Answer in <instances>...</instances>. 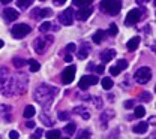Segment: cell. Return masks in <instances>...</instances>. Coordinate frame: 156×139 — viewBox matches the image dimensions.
Here are the masks:
<instances>
[{
    "mask_svg": "<svg viewBox=\"0 0 156 139\" xmlns=\"http://www.w3.org/2000/svg\"><path fill=\"white\" fill-rule=\"evenodd\" d=\"M24 64H27V60H24V59H17V57H15V59H14V66H15V67H23V66H24Z\"/></svg>",
    "mask_w": 156,
    "mask_h": 139,
    "instance_id": "1f68e13d",
    "label": "cell"
},
{
    "mask_svg": "<svg viewBox=\"0 0 156 139\" xmlns=\"http://www.w3.org/2000/svg\"><path fill=\"white\" fill-rule=\"evenodd\" d=\"M65 132H66L68 135H74V133L77 132V126H75L74 123H69V124L65 127Z\"/></svg>",
    "mask_w": 156,
    "mask_h": 139,
    "instance_id": "f1b7e54d",
    "label": "cell"
},
{
    "mask_svg": "<svg viewBox=\"0 0 156 139\" xmlns=\"http://www.w3.org/2000/svg\"><path fill=\"white\" fill-rule=\"evenodd\" d=\"M92 100H93V103H95V106H96L98 109H101V108H102V99H101L99 96H95V97H92Z\"/></svg>",
    "mask_w": 156,
    "mask_h": 139,
    "instance_id": "d590c367",
    "label": "cell"
},
{
    "mask_svg": "<svg viewBox=\"0 0 156 139\" xmlns=\"http://www.w3.org/2000/svg\"><path fill=\"white\" fill-rule=\"evenodd\" d=\"M96 72H98V73H102V72H104V64H99V66H96Z\"/></svg>",
    "mask_w": 156,
    "mask_h": 139,
    "instance_id": "bcb514c9",
    "label": "cell"
},
{
    "mask_svg": "<svg viewBox=\"0 0 156 139\" xmlns=\"http://www.w3.org/2000/svg\"><path fill=\"white\" fill-rule=\"evenodd\" d=\"M74 114H80V115H81V117H83L84 120H89V118H90V112H89V111H87L84 106H77V108L74 109Z\"/></svg>",
    "mask_w": 156,
    "mask_h": 139,
    "instance_id": "ffe728a7",
    "label": "cell"
},
{
    "mask_svg": "<svg viewBox=\"0 0 156 139\" xmlns=\"http://www.w3.org/2000/svg\"><path fill=\"white\" fill-rule=\"evenodd\" d=\"M65 61L71 63V61H72V56H71V54H66V56H65Z\"/></svg>",
    "mask_w": 156,
    "mask_h": 139,
    "instance_id": "7dc6e473",
    "label": "cell"
},
{
    "mask_svg": "<svg viewBox=\"0 0 156 139\" xmlns=\"http://www.w3.org/2000/svg\"><path fill=\"white\" fill-rule=\"evenodd\" d=\"M144 9L143 8H136V9H131L129 12H128V15H126V18H125V25H128V27H131V25H134L136 22H140L141 18L144 17Z\"/></svg>",
    "mask_w": 156,
    "mask_h": 139,
    "instance_id": "277c9868",
    "label": "cell"
},
{
    "mask_svg": "<svg viewBox=\"0 0 156 139\" xmlns=\"http://www.w3.org/2000/svg\"><path fill=\"white\" fill-rule=\"evenodd\" d=\"M51 29L57 30L58 27H53L51 22H42V24L39 25V32H42V33H45V32H48V30H51Z\"/></svg>",
    "mask_w": 156,
    "mask_h": 139,
    "instance_id": "7402d4cb",
    "label": "cell"
},
{
    "mask_svg": "<svg viewBox=\"0 0 156 139\" xmlns=\"http://www.w3.org/2000/svg\"><path fill=\"white\" fill-rule=\"evenodd\" d=\"M35 108L32 106V105H29V106H26L24 108V112H23V115H24V118H32L33 115H35Z\"/></svg>",
    "mask_w": 156,
    "mask_h": 139,
    "instance_id": "44dd1931",
    "label": "cell"
},
{
    "mask_svg": "<svg viewBox=\"0 0 156 139\" xmlns=\"http://www.w3.org/2000/svg\"><path fill=\"white\" fill-rule=\"evenodd\" d=\"M136 2H138V3H141V5H143V3H147V2H149V0H136Z\"/></svg>",
    "mask_w": 156,
    "mask_h": 139,
    "instance_id": "f907efd6",
    "label": "cell"
},
{
    "mask_svg": "<svg viewBox=\"0 0 156 139\" xmlns=\"http://www.w3.org/2000/svg\"><path fill=\"white\" fill-rule=\"evenodd\" d=\"M75 72H77V67L75 66H69V67H66L63 72H62V81H63V84H71L74 78H75Z\"/></svg>",
    "mask_w": 156,
    "mask_h": 139,
    "instance_id": "9c48e42d",
    "label": "cell"
},
{
    "mask_svg": "<svg viewBox=\"0 0 156 139\" xmlns=\"http://www.w3.org/2000/svg\"><path fill=\"white\" fill-rule=\"evenodd\" d=\"M114 115H116V112L113 111V109H105L102 114H101V126L102 127H107V124H108V121L114 118Z\"/></svg>",
    "mask_w": 156,
    "mask_h": 139,
    "instance_id": "7c38bea8",
    "label": "cell"
},
{
    "mask_svg": "<svg viewBox=\"0 0 156 139\" xmlns=\"http://www.w3.org/2000/svg\"><path fill=\"white\" fill-rule=\"evenodd\" d=\"M58 93V88L56 87H51V85H47V84H41L36 87L35 93H33V97L35 100L44 105V106H48L53 100H54V96Z\"/></svg>",
    "mask_w": 156,
    "mask_h": 139,
    "instance_id": "7a4b0ae2",
    "label": "cell"
},
{
    "mask_svg": "<svg viewBox=\"0 0 156 139\" xmlns=\"http://www.w3.org/2000/svg\"><path fill=\"white\" fill-rule=\"evenodd\" d=\"M134 114H135L136 118H143V117L146 115V109H144L143 106H135V111H134Z\"/></svg>",
    "mask_w": 156,
    "mask_h": 139,
    "instance_id": "83f0119b",
    "label": "cell"
},
{
    "mask_svg": "<svg viewBox=\"0 0 156 139\" xmlns=\"http://www.w3.org/2000/svg\"><path fill=\"white\" fill-rule=\"evenodd\" d=\"M152 80V69L150 67H140L135 72V81L138 84H147Z\"/></svg>",
    "mask_w": 156,
    "mask_h": 139,
    "instance_id": "52a82bcc",
    "label": "cell"
},
{
    "mask_svg": "<svg viewBox=\"0 0 156 139\" xmlns=\"http://www.w3.org/2000/svg\"><path fill=\"white\" fill-rule=\"evenodd\" d=\"M116 57V51L114 49H104L102 53H101V60H102V63H110L111 60Z\"/></svg>",
    "mask_w": 156,
    "mask_h": 139,
    "instance_id": "5bb4252c",
    "label": "cell"
},
{
    "mask_svg": "<svg viewBox=\"0 0 156 139\" xmlns=\"http://www.w3.org/2000/svg\"><path fill=\"white\" fill-rule=\"evenodd\" d=\"M117 67H119L120 70H125V69L128 67V61H126V60H119V61H117Z\"/></svg>",
    "mask_w": 156,
    "mask_h": 139,
    "instance_id": "8d00e7d4",
    "label": "cell"
},
{
    "mask_svg": "<svg viewBox=\"0 0 156 139\" xmlns=\"http://www.w3.org/2000/svg\"><path fill=\"white\" fill-rule=\"evenodd\" d=\"M33 3V0H17V5L20 8H29Z\"/></svg>",
    "mask_w": 156,
    "mask_h": 139,
    "instance_id": "d6a6232c",
    "label": "cell"
},
{
    "mask_svg": "<svg viewBox=\"0 0 156 139\" xmlns=\"http://www.w3.org/2000/svg\"><path fill=\"white\" fill-rule=\"evenodd\" d=\"M92 12H93V9L89 6V8H83L81 11H78L77 14H75V17H77V20L80 21H86L90 15H92Z\"/></svg>",
    "mask_w": 156,
    "mask_h": 139,
    "instance_id": "9a60e30c",
    "label": "cell"
},
{
    "mask_svg": "<svg viewBox=\"0 0 156 139\" xmlns=\"http://www.w3.org/2000/svg\"><path fill=\"white\" fill-rule=\"evenodd\" d=\"M95 84H98V76H95V75H86V76H83L80 80L78 87L81 90H87L90 85H95Z\"/></svg>",
    "mask_w": 156,
    "mask_h": 139,
    "instance_id": "30bf717a",
    "label": "cell"
},
{
    "mask_svg": "<svg viewBox=\"0 0 156 139\" xmlns=\"http://www.w3.org/2000/svg\"><path fill=\"white\" fill-rule=\"evenodd\" d=\"M60 135H62V132L57 130V129H54V130L47 132V139H58L60 138Z\"/></svg>",
    "mask_w": 156,
    "mask_h": 139,
    "instance_id": "484cf974",
    "label": "cell"
},
{
    "mask_svg": "<svg viewBox=\"0 0 156 139\" xmlns=\"http://www.w3.org/2000/svg\"><path fill=\"white\" fill-rule=\"evenodd\" d=\"M8 76H9V69L8 67H0V82L6 81Z\"/></svg>",
    "mask_w": 156,
    "mask_h": 139,
    "instance_id": "4316f807",
    "label": "cell"
},
{
    "mask_svg": "<svg viewBox=\"0 0 156 139\" xmlns=\"http://www.w3.org/2000/svg\"><path fill=\"white\" fill-rule=\"evenodd\" d=\"M108 100H114V94H108Z\"/></svg>",
    "mask_w": 156,
    "mask_h": 139,
    "instance_id": "681fc988",
    "label": "cell"
},
{
    "mask_svg": "<svg viewBox=\"0 0 156 139\" xmlns=\"http://www.w3.org/2000/svg\"><path fill=\"white\" fill-rule=\"evenodd\" d=\"M140 100H143V102H150V100H152V94L147 93V91H143V93L140 94Z\"/></svg>",
    "mask_w": 156,
    "mask_h": 139,
    "instance_id": "836d02e7",
    "label": "cell"
},
{
    "mask_svg": "<svg viewBox=\"0 0 156 139\" xmlns=\"http://www.w3.org/2000/svg\"><path fill=\"white\" fill-rule=\"evenodd\" d=\"M93 0H74V5L78 8H89Z\"/></svg>",
    "mask_w": 156,
    "mask_h": 139,
    "instance_id": "cb8c5ba5",
    "label": "cell"
},
{
    "mask_svg": "<svg viewBox=\"0 0 156 139\" xmlns=\"http://www.w3.org/2000/svg\"><path fill=\"white\" fill-rule=\"evenodd\" d=\"M120 72H122V70H120V69H119L117 66H114V67H111V69H110V73H111L113 76H117V75H119Z\"/></svg>",
    "mask_w": 156,
    "mask_h": 139,
    "instance_id": "f35d334b",
    "label": "cell"
},
{
    "mask_svg": "<svg viewBox=\"0 0 156 139\" xmlns=\"http://www.w3.org/2000/svg\"><path fill=\"white\" fill-rule=\"evenodd\" d=\"M32 32V27L26 22H21V24H15L12 29H11V33L15 39H23L24 36H27L29 33Z\"/></svg>",
    "mask_w": 156,
    "mask_h": 139,
    "instance_id": "8992f818",
    "label": "cell"
},
{
    "mask_svg": "<svg viewBox=\"0 0 156 139\" xmlns=\"http://www.w3.org/2000/svg\"><path fill=\"white\" fill-rule=\"evenodd\" d=\"M29 80L24 73H17L14 76H8V80L2 82V93L5 96H18L26 91Z\"/></svg>",
    "mask_w": 156,
    "mask_h": 139,
    "instance_id": "6da1fadb",
    "label": "cell"
},
{
    "mask_svg": "<svg viewBox=\"0 0 156 139\" xmlns=\"http://www.w3.org/2000/svg\"><path fill=\"white\" fill-rule=\"evenodd\" d=\"M26 127H29V129H33V127H35V123L27 120V121H26Z\"/></svg>",
    "mask_w": 156,
    "mask_h": 139,
    "instance_id": "ee69618b",
    "label": "cell"
},
{
    "mask_svg": "<svg viewBox=\"0 0 156 139\" xmlns=\"http://www.w3.org/2000/svg\"><path fill=\"white\" fill-rule=\"evenodd\" d=\"M126 109H131V108H134V100H128V102H125V105H123Z\"/></svg>",
    "mask_w": 156,
    "mask_h": 139,
    "instance_id": "60d3db41",
    "label": "cell"
},
{
    "mask_svg": "<svg viewBox=\"0 0 156 139\" xmlns=\"http://www.w3.org/2000/svg\"><path fill=\"white\" fill-rule=\"evenodd\" d=\"M41 121H42V123H44L45 126H48V127H51V126L54 124V121L50 118V117H47L45 114H41Z\"/></svg>",
    "mask_w": 156,
    "mask_h": 139,
    "instance_id": "f546056e",
    "label": "cell"
},
{
    "mask_svg": "<svg viewBox=\"0 0 156 139\" xmlns=\"http://www.w3.org/2000/svg\"><path fill=\"white\" fill-rule=\"evenodd\" d=\"M18 138H20V135L17 130H11L9 132V139H18Z\"/></svg>",
    "mask_w": 156,
    "mask_h": 139,
    "instance_id": "ab89813d",
    "label": "cell"
},
{
    "mask_svg": "<svg viewBox=\"0 0 156 139\" xmlns=\"http://www.w3.org/2000/svg\"><path fill=\"white\" fill-rule=\"evenodd\" d=\"M89 54H90V46H89L87 43H83V45L78 48L77 57L80 60H84V59H87V57H89Z\"/></svg>",
    "mask_w": 156,
    "mask_h": 139,
    "instance_id": "2e32d148",
    "label": "cell"
},
{
    "mask_svg": "<svg viewBox=\"0 0 156 139\" xmlns=\"http://www.w3.org/2000/svg\"><path fill=\"white\" fill-rule=\"evenodd\" d=\"M147 129H149V123L141 121V123H138L136 126H134V133H138V135L146 133V132H147Z\"/></svg>",
    "mask_w": 156,
    "mask_h": 139,
    "instance_id": "ac0fdd59",
    "label": "cell"
},
{
    "mask_svg": "<svg viewBox=\"0 0 156 139\" xmlns=\"http://www.w3.org/2000/svg\"><path fill=\"white\" fill-rule=\"evenodd\" d=\"M51 15H53V11H51L50 8H44V9H41V8H35V9L32 11V17H33L35 20L48 18V17H51Z\"/></svg>",
    "mask_w": 156,
    "mask_h": 139,
    "instance_id": "8fae6325",
    "label": "cell"
},
{
    "mask_svg": "<svg viewBox=\"0 0 156 139\" xmlns=\"http://www.w3.org/2000/svg\"><path fill=\"white\" fill-rule=\"evenodd\" d=\"M117 33H119L117 25L116 24H111V25H110V29H108V35H110V36H116Z\"/></svg>",
    "mask_w": 156,
    "mask_h": 139,
    "instance_id": "e575fe53",
    "label": "cell"
},
{
    "mask_svg": "<svg viewBox=\"0 0 156 139\" xmlns=\"http://www.w3.org/2000/svg\"><path fill=\"white\" fill-rule=\"evenodd\" d=\"M138 45H140V36H134L132 39L128 40V43H126V48H128V51H135L136 48H138Z\"/></svg>",
    "mask_w": 156,
    "mask_h": 139,
    "instance_id": "e0dca14e",
    "label": "cell"
},
{
    "mask_svg": "<svg viewBox=\"0 0 156 139\" xmlns=\"http://www.w3.org/2000/svg\"><path fill=\"white\" fill-rule=\"evenodd\" d=\"M66 51H68V53H74V51H75V45H74V43H68Z\"/></svg>",
    "mask_w": 156,
    "mask_h": 139,
    "instance_id": "b9f144b4",
    "label": "cell"
},
{
    "mask_svg": "<svg viewBox=\"0 0 156 139\" xmlns=\"http://www.w3.org/2000/svg\"><path fill=\"white\" fill-rule=\"evenodd\" d=\"M0 2H2V3H11L12 0H0Z\"/></svg>",
    "mask_w": 156,
    "mask_h": 139,
    "instance_id": "816d5d0a",
    "label": "cell"
},
{
    "mask_svg": "<svg viewBox=\"0 0 156 139\" xmlns=\"http://www.w3.org/2000/svg\"><path fill=\"white\" fill-rule=\"evenodd\" d=\"M101 9L108 14V15H117L120 11H122V3L120 0H101Z\"/></svg>",
    "mask_w": 156,
    "mask_h": 139,
    "instance_id": "3957f363",
    "label": "cell"
},
{
    "mask_svg": "<svg viewBox=\"0 0 156 139\" xmlns=\"http://www.w3.org/2000/svg\"><path fill=\"white\" fill-rule=\"evenodd\" d=\"M18 12H17V9H12V8H6L5 11H3V18L8 21V22H12V21H15L18 18Z\"/></svg>",
    "mask_w": 156,
    "mask_h": 139,
    "instance_id": "4fadbf2b",
    "label": "cell"
},
{
    "mask_svg": "<svg viewBox=\"0 0 156 139\" xmlns=\"http://www.w3.org/2000/svg\"><path fill=\"white\" fill-rule=\"evenodd\" d=\"M53 42H54V38H53V36H41L38 39H35L33 48H35V51H36L38 54H44V53L47 51L48 45L53 43Z\"/></svg>",
    "mask_w": 156,
    "mask_h": 139,
    "instance_id": "5b68a950",
    "label": "cell"
},
{
    "mask_svg": "<svg viewBox=\"0 0 156 139\" xmlns=\"http://www.w3.org/2000/svg\"><path fill=\"white\" fill-rule=\"evenodd\" d=\"M105 36H107V32H104V30H98L95 32V35H93V42L95 43H101V42H104L105 40Z\"/></svg>",
    "mask_w": 156,
    "mask_h": 139,
    "instance_id": "d6986e66",
    "label": "cell"
},
{
    "mask_svg": "<svg viewBox=\"0 0 156 139\" xmlns=\"http://www.w3.org/2000/svg\"><path fill=\"white\" fill-rule=\"evenodd\" d=\"M90 132L89 130H81V132H78V136L77 139H90Z\"/></svg>",
    "mask_w": 156,
    "mask_h": 139,
    "instance_id": "4dcf8cb0",
    "label": "cell"
},
{
    "mask_svg": "<svg viewBox=\"0 0 156 139\" xmlns=\"http://www.w3.org/2000/svg\"><path fill=\"white\" fill-rule=\"evenodd\" d=\"M0 48H3V40L0 39Z\"/></svg>",
    "mask_w": 156,
    "mask_h": 139,
    "instance_id": "f5cc1de1",
    "label": "cell"
},
{
    "mask_svg": "<svg viewBox=\"0 0 156 139\" xmlns=\"http://www.w3.org/2000/svg\"><path fill=\"white\" fill-rule=\"evenodd\" d=\"M74 18H75V12H74L72 8L65 9V12H62V14L58 15V21H60V24H63V25H71V24L74 22Z\"/></svg>",
    "mask_w": 156,
    "mask_h": 139,
    "instance_id": "ba28073f",
    "label": "cell"
},
{
    "mask_svg": "<svg viewBox=\"0 0 156 139\" xmlns=\"http://www.w3.org/2000/svg\"><path fill=\"white\" fill-rule=\"evenodd\" d=\"M41 136H42V130H38V132H36V133L32 136V139H39Z\"/></svg>",
    "mask_w": 156,
    "mask_h": 139,
    "instance_id": "f6af8a7d",
    "label": "cell"
},
{
    "mask_svg": "<svg viewBox=\"0 0 156 139\" xmlns=\"http://www.w3.org/2000/svg\"><path fill=\"white\" fill-rule=\"evenodd\" d=\"M101 84H102V88H105V90H111L113 85H114V82H113L111 78H104Z\"/></svg>",
    "mask_w": 156,
    "mask_h": 139,
    "instance_id": "d4e9b609",
    "label": "cell"
},
{
    "mask_svg": "<svg viewBox=\"0 0 156 139\" xmlns=\"http://www.w3.org/2000/svg\"><path fill=\"white\" fill-rule=\"evenodd\" d=\"M27 63H29V66H30V72H38L39 69H41V64H39L36 60L30 59V60H27Z\"/></svg>",
    "mask_w": 156,
    "mask_h": 139,
    "instance_id": "603a6c76",
    "label": "cell"
},
{
    "mask_svg": "<svg viewBox=\"0 0 156 139\" xmlns=\"http://www.w3.org/2000/svg\"><path fill=\"white\" fill-rule=\"evenodd\" d=\"M11 111V106H6V105H0V115L5 117V114H8Z\"/></svg>",
    "mask_w": 156,
    "mask_h": 139,
    "instance_id": "74e56055",
    "label": "cell"
},
{
    "mask_svg": "<svg viewBox=\"0 0 156 139\" xmlns=\"http://www.w3.org/2000/svg\"><path fill=\"white\" fill-rule=\"evenodd\" d=\"M68 117H69V114H68V112H58V118L60 120H66Z\"/></svg>",
    "mask_w": 156,
    "mask_h": 139,
    "instance_id": "7bdbcfd3",
    "label": "cell"
},
{
    "mask_svg": "<svg viewBox=\"0 0 156 139\" xmlns=\"http://www.w3.org/2000/svg\"><path fill=\"white\" fill-rule=\"evenodd\" d=\"M65 2H66V0H54V3H56L57 6H62V5H65Z\"/></svg>",
    "mask_w": 156,
    "mask_h": 139,
    "instance_id": "c3c4849f",
    "label": "cell"
}]
</instances>
